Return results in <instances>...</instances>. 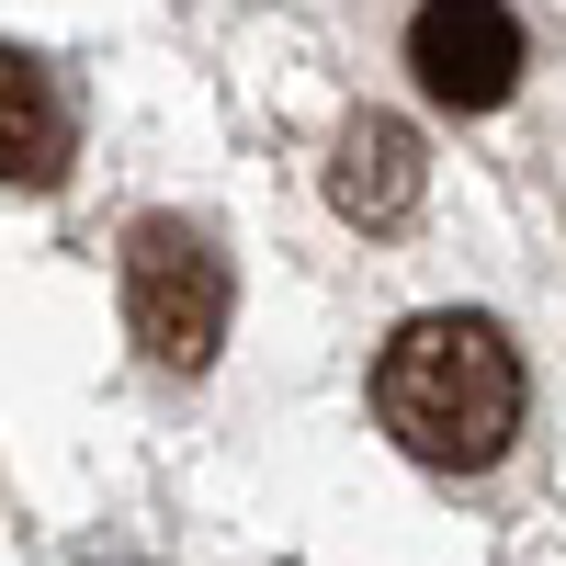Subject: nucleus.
Returning a JSON list of instances; mask_svg holds the SVG:
<instances>
[{"label": "nucleus", "instance_id": "f257e3e1", "mask_svg": "<svg viewBox=\"0 0 566 566\" xmlns=\"http://www.w3.org/2000/svg\"><path fill=\"white\" fill-rule=\"evenodd\" d=\"M374 408L419 464L476 476L522 431V352L499 340V317H408L374 363Z\"/></svg>", "mask_w": 566, "mask_h": 566}, {"label": "nucleus", "instance_id": "f03ea898", "mask_svg": "<svg viewBox=\"0 0 566 566\" xmlns=\"http://www.w3.org/2000/svg\"><path fill=\"white\" fill-rule=\"evenodd\" d=\"M125 328L170 374H205L227 340V261L193 216H136L125 227Z\"/></svg>", "mask_w": 566, "mask_h": 566}, {"label": "nucleus", "instance_id": "7ed1b4c3", "mask_svg": "<svg viewBox=\"0 0 566 566\" xmlns=\"http://www.w3.org/2000/svg\"><path fill=\"white\" fill-rule=\"evenodd\" d=\"M408 69H419V91H431V103L488 114V103H510V91H522L533 57H522V23H510L499 0H419Z\"/></svg>", "mask_w": 566, "mask_h": 566}, {"label": "nucleus", "instance_id": "20e7f679", "mask_svg": "<svg viewBox=\"0 0 566 566\" xmlns=\"http://www.w3.org/2000/svg\"><path fill=\"white\" fill-rule=\"evenodd\" d=\"M419 193H431V159H419V136L397 114H363L340 136V159H328V205H340L352 227H408Z\"/></svg>", "mask_w": 566, "mask_h": 566}, {"label": "nucleus", "instance_id": "39448f33", "mask_svg": "<svg viewBox=\"0 0 566 566\" xmlns=\"http://www.w3.org/2000/svg\"><path fill=\"white\" fill-rule=\"evenodd\" d=\"M69 170V103L45 91L34 57L0 45V193H45Z\"/></svg>", "mask_w": 566, "mask_h": 566}]
</instances>
